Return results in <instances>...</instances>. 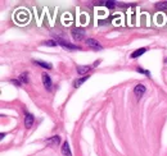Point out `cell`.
<instances>
[{"instance_id": "cell-5", "label": "cell", "mask_w": 167, "mask_h": 156, "mask_svg": "<svg viewBox=\"0 0 167 156\" xmlns=\"http://www.w3.org/2000/svg\"><path fill=\"white\" fill-rule=\"evenodd\" d=\"M45 142L48 146H58L61 143V137L59 136H53L50 138H46Z\"/></svg>"}, {"instance_id": "cell-3", "label": "cell", "mask_w": 167, "mask_h": 156, "mask_svg": "<svg viewBox=\"0 0 167 156\" xmlns=\"http://www.w3.org/2000/svg\"><path fill=\"white\" fill-rule=\"evenodd\" d=\"M34 122H35V117L31 114V113H24V127L26 128H31L34 125Z\"/></svg>"}, {"instance_id": "cell-11", "label": "cell", "mask_w": 167, "mask_h": 156, "mask_svg": "<svg viewBox=\"0 0 167 156\" xmlns=\"http://www.w3.org/2000/svg\"><path fill=\"white\" fill-rule=\"evenodd\" d=\"M91 68H93V65H81V67H77V73L86 76V73L89 72Z\"/></svg>"}, {"instance_id": "cell-12", "label": "cell", "mask_w": 167, "mask_h": 156, "mask_svg": "<svg viewBox=\"0 0 167 156\" xmlns=\"http://www.w3.org/2000/svg\"><path fill=\"white\" fill-rule=\"evenodd\" d=\"M88 79H89V76H84V77H81V78H77L76 81H73V87L77 88L78 86H81V84H82L84 82H86Z\"/></svg>"}, {"instance_id": "cell-16", "label": "cell", "mask_w": 167, "mask_h": 156, "mask_svg": "<svg viewBox=\"0 0 167 156\" xmlns=\"http://www.w3.org/2000/svg\"><path fill=\"white\" fill-rule=\"evenodd\" d=\"M136 70H137L139 73H143V74H145V76H150L149 70H145V69H142V68H136Z\"/></svg>"}, {"instance_id": "cell-4", "label": "cell", "mask_w": 167, "mask_h": 156, "mask_svg": "<svg viewBox=\"0 0 167 156\" xmlns=\"http://www.w3.org/2000/svg\"><path fill=\"white\" fill-rule=\"evenodd\" d=\"M41 78H43V83H44V87L46 90H51V86H53V82H51V77L48 74V73H43V76H41Z\"/></svg>"}, {"instance_id": "cell-2", "label": "cell", "mask_w": 167, "mask_h": 156, "mask_svg": "<svg viewBox=\"0 0 167 156\" xmlns=\"http://www.w3.org/2000/svg\"><path fill=\"white\" fill-rule=\"evenodd\" d=\"M84 36H85V31H84V28H73L72 30V37L73 40L76 41H81L84 38Z\"/></svg>"}, {"instance_id": "cell-9", "label": "cell", "mask_w": 167, "mask_h": 156, "mask_svg": "<svg viewBox=\"0 0 167 156\" xmlns=\"http://www.w3.org/2000/svg\"><path fill=\"white\" fill-rule=\"evenodd\" d=\"M32 63L36 64V65H39V67H41V68H44V69H51L53 68V65L50 63H46V62H43V60H35L34 59Z\"/></svg>"}, {"instance_id": "cell-14", "label": "cell", "mask_w": 167, "mask_h": 156, "mask_svg": "<svg viewBox=\"0 0 167 156\" xmlns=\"http://www.w3.org/2000/svg\"><path fill=\"white\" fill-rule=\"evenodd\" d=\"M43 45H46V46H57V42L54 40H48V41H44Z\"/></svg>"}, {"instance_id": "cell-13", "label": "cell", "mask_w": 167, "mask_h": 156, "mask_svg": "<svg viewBox=\"0 0 167 156\" xmlns=\"http://www.w3.org/2000/svg\"><path fill=\"white\" fill-rule=\"evenodd\" d=\"M18 79L21 81V83H29V81H30V78H29V73H22L19 77H18Z\"/></svg>"}, {"instance_id": "cell-10", "label": "cell", "mask_w": 167, "mask_h": 156, "mask_svg": "<svg viewBox=\"0 0 167 156\" xmlns=\"http://www.w3.org/2000/svg\"><path fill=\"white\" fill-rule=\"evenodd\" d=\"M147 51V49L145 48H140V49H136L135 51H132L131 53V55H130V58H132V59H136V58H139V56H142L144 53Z\"/></svg>"}, {"instance_id": "cell-19", "label": "cell", "mask_w": 167, "mask_h": 156, "mask_svg": "<svg viewBox=\"0 0 167 156\" xmlns=\"http://www.w3.org/2000/svg\"><path fill=\"white\" fill-rule=\"evenodd\" d=\"M164 63H166V64H167V58H166V59H164Z\"/></svg>"}, {"instance_id": "cell-6", "label": "cell", "mask_w": 167, "mask_h": 156, "mask_svg": "<svg viewBox=\"0 0 167 156\" xmlns=\"http://www.w3.org/2000/svg\"><path fill=\"white\" fill-rule=\"evenodd\" d=\"M86 44H88L90 48H93L94 50H102V49H103L102 45H100L96 40H94V38H88V40H86Z\"/></svg>"}, {"instance_id": "cell-18", "label": "cell", "mask_w": 167, "mask_h": 156, "mask_svg": "<svg viewBox=\"0 0 167 156\" xmlns=\"http://www.w3.org/2000/svg\"><path fill=\"white\" fill-rule=\"evenodd\" d=\"M10 82H12V83H13V84H16V86H21V84H22V83H21V81H19V79H12V81H10Z\"/></svg>"}, {"instance_id": "cell-15", "label": "cell", "mask_w": 167, "mask_h": 156, "mask_svg": "<svg viewBox=\"0 0 167 156\" xmlns=\"http://www.w3.org/2000/svg\"><path fill=\"white\" fill-rule=\"evenodd\" d=\"M104 5H105L107 8H109V9L116 8V3H115V2H105V3H104Z\"/></svg>"}, {"instance_id": "cell-8", "label": "cell", "mask_w": 167, "mask_h": 156, "mask_svg": "<svg viewBox=\"0 0 167 156\" xmlns=\"http://www.w3.org/2000/svg\"><path fill=\"white\" fill-rule=\"evenodd\" d=\"M61 151H62V155H63V156H72L71 148H69V143L67 142V141H66V142H63Z\"/></svg>"}, {"instance_id": "cell-17", "label": "cell", "mask_w": 167, "mask_h": 156, "mask_svg": "<svg viewBox=\"0 0 167 156\" xmlns=\"http://www.w3.org/2000/svg\"><path fill=\"white\" fill-rule=\"evenodd\" d=\"M157 8H158V9H163V8H167V2H162V3H158V4H157Z\"/></svg>"}, {"instance_id": "cell-1", "label": "cell", "mask_w": 167, "mask_h": 156, "mask_svg": "<svg viewBox=\"0 0 167 156\" xmlns=\"http://www.w3.org/2000/svg\"><path fill=\"white\" fill-rule=\"evenodd\" d=\"M53 37H54V41L57 42L59 46H62L63 49H66V50H80V49H81L80 46H76V45L71 44V42L66 41V40L62 38V37H58V36H53Z\"/></svg>"}, {"instance_id": "cell-7", "label": "cell", "mask_w": 167, "mask_h": 156, "mask_svg": "<svg viewBox=\"0 0 167 156\" xmlns=\"http://www.w3.org/2000/svg\"><path fill=\"white\" fill-rule=\"evenodd\" d=\"M145 91H147V88H145L144 84H136L135 88H134V93H135L137 97H142V96L145 93Z\"/></svg>"}]
</instances>
